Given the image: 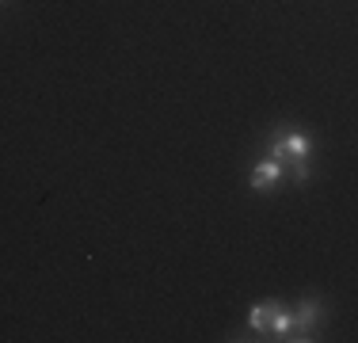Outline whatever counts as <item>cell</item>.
Returning a JSON list of instances; mask_svg holds the SVG:
<instances>
[{
  "instance_id": "cell-3",
  "label": "cell",
  "mask_w": 358,
  "mask_h": 343,
  "mask_svg": "<svg viewBox=\"0 0 358 343\" xmlns=\"http://www.w3.org/2000/svg\"><path fill=\"white\" fill-rule=\"evenodd\" d=\"M313 137L309 134H286L271 141V160H286V164H309Z\"/></svg>"
},
{
  "instance_id": "cell-2",
  "label": "cell",
  "mask_w": 358,
  "mask_h": 343,
  "mask_svg": "<svg viewBox=\"0 0 358 343\" xmlns=\"http://www.w3.org/2000/svg\"><path fill=\"white\" fill-rule=\"evenodd\" d=\"M320 316H324V305L317 302V298H305V302L297 305L294 313H289V332H286V340H317L313 332H317Z\"/></svg>"
},
{
  "instance_id": "cell-1",
  "label": "cell",
  "mask_w": 358,
  "mask_h": 343,
  "mask_svg": "<svg viewBox=\"0 0 358 343\" xmlns=\"http://www.w3.org/2000/svg\"><path fill=\"white\" fill-rule=\"evenodd\" d=\"M248 328H252V332H263V336L286 340V332H289V313H286L278 302H255L252 313H248Z\"/></svg>"
},
{
  "instance_id": "cell-4",
  "label": "cell",
  "mask_w": 358,
  "mask_h": 343,
  "mask_svg": "<svg viewBox=\"0 0 358 343\" xmlns=\"http://www.w3.org/2000/svg\"><path fill=\"white\" fill-rule=\"evenodd\" d=\"M282 183V160H259L252 172V191H259V195H267V191H275V187Z\"/></svg>"
}]
</instances>
